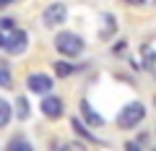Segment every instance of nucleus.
Instances as JSON below:
<instances>
[{"instance_id": "obj_1", "label": "nucleus", "mask_w": 156, "mask_h": 151, "mask_svg": "<svg viewBox=\"0 0 156 151\" xmlns=\"http://www.w3.org/2000/svg\"><path fill=\"white\" fill-rule=\"evenodd\" d=\"M29 45V37L26 31H21V29H0V47L8 52V55H21L23 50H26Z\"/></svg>"}, {"instance_id": "obj_2", "label": "nucleus", "mask_w": 156, "mask_h": 151, "mask_svg": "<svg viewBox=\"0 0 156 151\" xmlns=\"http://www.w3.org/2000/svg\"><path fill=\"white\" fill-rule=\"evenodd\" d=\"M55 47H57V52H62L65 57H76L83 50V39H81L78 34H73V31H60L55 37Z\"/></svg>"}, {"instance_id": "obj_3", "label": "nucleus", "mask_w": 156, "mask_h": 151, "mask_svg": "<svg viewBox=\"0 0 156 151\" xmlns=\"http://www.w3.org/2000/svg\"><path fill=\"white\" fill-rule=\"evenodd\" d=\"M143 117H146V107L140 104V102H130V104L122 107V112L117 115V125L128 130V128H135Z\"/></svg>"}, {"instance_id": "obj_4", "label": "nucleus", "mask_w": 156, "mask_h": 151, "mask_svg": "<svg viewBox=\"0 0 156 151\" xmlns=\"http://www.w3.org/2000/svg\"><path fill=\"white\" fill-rule=\"evenodd\" d=\"M65 18H68V8L62 5V3H52V5H47L44 13H42V23H44V26H60Z\"/></svg>"}, {"instance_id": "obj_5", "label": "nucleus", "mask_w": 156, "mask_h": 151, "mask_svg": "<svg viewBox=\"0 0 156 151\" xmlns=\"http://www.w3.org/2000/svg\"><path fill=\"white\" fill-rule=\"evenodd\" d=\"M26 86H29V91H34V94H50L52 91V78L44 76V73H34V76H29Z\"/></svg>"}, {"instance_id": "obj_6", "label": "nucleus", "mask_w": 156, "mask_h": 151, "mask_svg": "<svg viewBox=\"0 0 156 151\" xmlns=\"http://www.w3.org/2000/svg\"><path fill=\"white\" fill-rule=\"evenodd\" d=\"M39 110H42V115H44V117L57 120V117L62 115V99H60V96H44Z\"/></svg>"}, {"instance_id": "obj_7", "label": "nucleus", "mask_w": 156, "mask_h": 151, "mask_svg": "<svg viewBox=\"0 0 156 151\" xmlns=\"http://www.w3.org/2000/svg\"><path fill=\"white\" fill-rule=\"evenodd\" d=\"M81 115H83V120L91 125V128H99V125H104V117H101V115L89 104V102H81Z\"/></svg>"}, {"instance_id": "obj_8", "label": "nucleus", "mask_w": 156, "mask_h": 151, "mask_svg": "<svg viewBox=\"0 0 156 151\" xmlns=\"http://www.w3.org/2000/svg\"><path fill=\"white\" fill-rule=\"evenodd\" d=\"M115 34V16H104V29H101V39H109Z\"/></svg>"}, {"instance_id": "obj_9", "label": "nucleus", "mask_w": 156, "mask_h": 151, "mask_svg": "<svg viewBox=\"0 0 156 151\" xmlns=\"http://www.w3.org/2000/svg\"><path fill=\"white\" fill-rule=\"evenodd\" d=\"M73 70H76V68H73L70 63H65V60H60V63H55V73H57V76H62V78H65V76H70Z\"/></svg>"}, {"instance_id": "obj_10", "label": "nucleus", "mask_w": 156, "mask_h": 151, "mask_svg": "<svg viewBox=\"0 0 156 151\" xmlns=\"http://www.w3.org/2000/svg\"><path fill=\"white\" fill-rule=\"evenodd\" d=\"M8 120H11V104L0 99V128H3V125H8Z\"/></svg>"}, {"instance_id": "obj_11", "label": "nucleus", "mask_w": 156, "mask_h": 151, "mask_svg": "<svg viewBox=\"0 0 156 151\" xmlns=\"http://www.w3.org/2000/svg\"><path fill=\"white\" fill-rule=\"evenodd\" d=\"M8 149H11V151H16V149H23V151H31V143H29L26 138H21V135H18V138H13L11 143H8Z\"/></svg>"}, {"instance_id": "obj_12", "label": "nucleus", "mask_w": 156, "mask_h": 151, "mask_svg": "<svg viewBox=\"0 0 156 151\" xmlns=\"http://www.w3.org/2000/svg\"><path fill=\"white\" fill-rule=\"evenodd\" d=\"M16 107H18V110H16V115H18L21 120H26V117H29V102H26V99L21 96V99L16 102Z\"/></svg>"}, {"instance_id": "obj_13", "label": "nucleus", "mask_w": 156, "mask_h": 151, "mask_svg": "<svg viewBox=\"0 0 156 151\" xmlns=\"http://www.w3.org/2000/svg\"><path fill=\"white\" fill-rule=\"evenodd\" d=\"M73 130H76L78 135H86V138H89V141H94V135H91L89 130H86L83 125H81V120H73Z\"/></svg>"}, {"instance_id": "obj_14", "label": "nucleus", "mask_w": 156, "mask_h": 151, "mask_svg": "<svg viewBox=\"0 0 156 151\" xmlns=\"http://www.w3.org/2000/svg\"><path fill=\"white\" fill-rule=\"evenodd\" d=\"M0 86H11V73L0 68Z\"/></svg>"}, {"instance_id": "obj_15", "label": "nucleus", "mask_w": 156, "mask_h": 151, "mask_svg": "<svg viewBox=\"0 0 156 151\" xmlns=\"http://www.w3.org/2000/svg\"><path fill=\"white\" fill-rule=\"evenodd\" d=\"M0 29H13V21H11V18H5V21H0Z\"/></svg>"}, {"instance_id": "obj_16", "label": "nucleus", "mask_w": 156, "mask_h": 151, "mask_svg": "<svg viewBox=\"0 0 156 151\" xmlns=\"http://www.w3.org/2000/svg\"><path fill=\"white\" fill-rule=\"evenodd\" d=\"M128 3H130V5H143L146 0H128Z\"/></svg>"}, {"instance_id": "obj_17", "label": "nucleus", "mask_w": 156, "mask_h": 151, "mask_svg": "<svg viewBox=\"0 0 156 151\" xmlns=\"http://www.w3.org/2000/svg\"><path fill=\"white\" fill-rule=\"evenodd\" d=\"M11 3H13V0H0V8H3V5H11Z\"/></svg>"}]
</instances>
